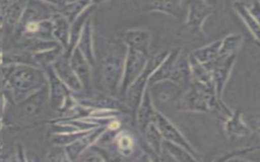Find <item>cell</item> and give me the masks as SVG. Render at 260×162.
Here are the masks:
<instances>
[{"instance_id":"2e32d148","label":"cell","mask_w":260,"mask_h":162,"mask_svg":"<svg viewBox=\"0 0 260 162\" xmlns=\"http://www.w3.org/2000/svg\"><path fill=\"white\" fill-rule=\"evenodd\" d=\"M161 148H164L170 156H172L177 161H195L197 160L194 155H192L189 151L183 148L180 145L172 143L167 140H162Z\"/></svg>"},{"instance_id":"d6986e66","label":"cell","mask_w":260,"mask_h":162,"mask_svg":"<svg viewBox=\"0 0 260 162\" xmlns=\"http://www.w3.org/2000/svg\"><path fill=\"white\" fill-rule=\"evenodd\" d=\"M42 95H39L37 96L34 101L32 100H29L26 104H24V107L23 109L21 110V114L23 116H28V115H32L40 107V105L42 104Z\"/></svg>"},{"instance_id":"4fadbf2b","label":"cell","mask_w":260,"mask_h":162,"mask_svg":"<svg viewBox=\"0 0 260 162\" xmlns=\"http://www.w3.org/2000/svg\"><path fill=\"white\" fill-rule=\"evenodd\" d=\"M220 45H221V39L215 40L213 43H210L209 45H206L202 48L195 50L192 53V56L194 57L195 60H197L199 63L203 65L213 63L219 57Z\"/></svg>"},{"instance_id":"30bf717a","label":"cell","mask_w":260,"mask_h":162,"mask_svg":"<svg viewBox=\"0 0 260 162\" xmlns=\"http://www.w3.org/2000/svg\"><path fill=\"white\" fill-rule=\"evenodd\" d=\"M181 49H175L173 51H171L169 53V55L167 56V58L160 63V65L154 70V72L150 75L149 79H148V84L147 86H151L155 83L161 82V81H166L169 79L172 69L174 67V64L178 58V56L181 53Z\"/></svg>"},{"instance_id":"5bb4252c","label":"cell","mask_w":260,"mask_h":162,"mask_svg":"<svg viewBox=\"0 0 260 162\" xmlns=\"http://www.w3.org/2000/svg\"><path fill=\"white\" fill-rule=\"evenodd\" d=\"M233 7L236 10V12L240 15V17L243 19V21L246 23V25L248 26L250 31L253 33V35L260 43V24L249 12L247 8V4L242 1H236L233 3Z\"/></svg>"},{"instance_id":"ba28073f","label":"cell","mask_w":260,"mask_h":162,"mask_svg":"<svg viewBox=\"0 0 260 162\" xmlns=\"http://www.w3.org/2000/svg\"><path fill=\"white\" fill-rule=\"evenodd\" d=\"M124 42L128 48L134 49L148 56V49L151 43V33L144 28H131L124 33Z\"/></svg>"},{"instance_id":"484cf974","label":"cell","mask_w":260,"mask_h":162,"mask_svg":"<svg viewBox=\"0 0 260 162\" xmlns=\"http://www.w3.org/2000/svg\"><path fill=\"white\" fill-rule=\"evenodd\" d=\"M98 2H102V1H105V0H96Z\"/></svg>"},{"instance_id":"9c48e42d","label":"cell","mask_w":260,"mask_h":162,"mask_svg":"<svg viewBox=\"0 0 260 162\" xmlns=\"http://www.w3.org/2000/svg\"><path fill=\"white\" fill-rule=\"evenodd\" d=\"M155 109L152 106L150 93H149V87L147 86L143 92L141 101L136 109V122L138 125L139 130L143 133L146 129V127L152 123L153 114Z\"/></svg>"},{"instance_id":"44dd1931","label":"cell","mask_w":260,"mask_h":162,"mask_svg":"<svg viewBox=\"0 0 260 162\" xmlns=\"http://www.w3.org/2000/svg\"><path fill=\"white\" fill-rule=\"evenodd\" d=\"M247 8L249 12L253 15V17L257 20V22L260 24V1L258 0L252 1L251 3L247 4Z\"/></svg>"},{"instance_id":"7402d4cb","label":"cell","mask_w":260,"mask_h":162,"mask_svg":"<svg viewBox=\"0 0 260 162\" xmlns=\"http://www.w3.org/2000/svg\"><path fill=\"white\" fill-rule=\"evenodd\" d=\"M202 1H203L205 4H207V5L211 6V7L217 3V0H202Z\"/></svg>"},{"instance_id":"7c38bea8","label":"cell","mask_w":260,"mask_h":162,"mask_svg":"<svg viewBox=\"0 0 260 162\" xmlns=\"http://www.w3.org/2000/svg\"><path fill=\"white\" fill-rule=\"evenodd\" d=\"M183 0H152L146 6V11H157L169 14L174 17L183 15Z\"/></svg>"},{"instance_id":"603a6c76","label":"cell","mask_w":260,"mask_h":162,"mask_svg":"<svg viewBox=\"0 0 260 162\" xmlns=\"http://www.w3.org/2000/svg\"><path fill=\"white\" fill-rule=\"evenodd\" d=\"M27 28H28L29 30H36V29L38 28V26H37L36 23H29V24L27 25Z\"/></svg>"},{"instance_id":"cb8c5ba5","label":"cell","mask_w":260,"mask_h":162,"mask_svg":"<svg viewBox=\"0 0 260 162\" xmlns=\"http://www.w3.org/2000/svg\"><path fill=\"white\" fill-rule=\"evenodd\" d=\"M110 128H111V129H113V130H115V129L119 128V123H117V122H114V123H112V124L110 125Z\"/></svg>"},{"instance_id":"4316f807","label":"cell","mask_w":260,"mask_h":162,"mask_svg":"<svg viewBox=\"0 0 260 162\" xmlns=\"http://www.w3.org/2000/svg\"><path fill=\"white\" fill-rule=\"evenodd\" d=\"M258 1H260V0H258Z\"/></svg>"},{"instance_id":"3957f363","label":"cell","mask_w":260,"mask_h":162,"mask_svg":"<svg viewBox=\"0 0 260 162\" xmlns=\"http://www.w3.org/2000/svg\"><path fill=\"white\" fill-rule=\"evenodd\" d=\"M126 51L109 54L104 62V80L108 89L115 92L123 75Z\"/></svg>"},{"instance_id":"9a60e30c","label":"cell","mask_w":260,"mask_h":162,"mask_svg":"<svg viewBox=\"0 0 260 162\" xmlns=\"http://www.w3.org/2000/svg\"><path fill=\"white\" fill-rule=\"evenodd\" d=\"M242 42H243V37L241 34L239 33L228 34L223 39H221L218 58L223 59L230 55L236 54V52L240 49Z\"/></svg>"},{"instance_id":"8fae6325","label":"cell","mask_w":260,"mask_h":162,"mask_svg":"<svg viewBox=\"0 0 260 162\" xmlns=\"http://www.w3.org/2000/svg\"><path fill=\"white\" fill-rule=\"evenodd\" d=\"M224 132L229 138H242L251 134V130L242 119V109H237L228 116Z\"/></svg>"},{"instance_id":"6da1fadb","label":"cell","mask_w":260,"mask_h":162,"mask_svg":"<svg viewBox=\"0 0 260 162\" xmlns=\"http://www.w3.org/2000/svg\"><path fill=\"white\" fill-rule=\"evenodd\" d=\"M170 52L168 51H160L155 54L151 59H148L144 69L141 71L139 76L131 83L126 91V97L128 100V105L130 106L131 110L136 112V109L141 101L143 92L148 84V79L150 75L154 72V70L160 65V63L167 58Z\"/></svg>"},{"instance_id":"ac0fdd59","label":"cell","mask_w":260,"mask_h":162,"mask_svg":"<svg viewBox=\"0 0 260 162\" xmlns=\"http://www.w3.org/2000/svg\"><path fill=\"white\" fill-rule=\"evenodd\" d=\"M118 147L122 154L128 155L133 150V140L128 134H122L118 138Z\"/></svg>"},{"instance_id":"ffe728a7","label":"cell","mask_w":260,"mask_h":162,"mask_svg":"<svg viewBox=\"0 0 260 162\" xmlns=\"http://www.w3.org/2000/svg\"><path fill=\"white\" fill-rule=\"evenodd\" d=\"M257 150H260V145H258V146H253V147L246 148V149L239 150V151H234V152L228 154L226 157H221V158H218L217 160H231L235 155H238V156L246 155V154H250V153H252V152H254V151H257Z\"/></svg>"},{"instance_id":"7a4b0ae2","label":"cell","mask_w":260,"mask_h":162,"mask_svg":"<svg viewBox=\"0 0 260 162\" xmlns=\"http://www.w3.org/2000/svg\"><path fill=\"white\" fill-rule=\"evenodd\" d=\"M148 61V56L131 48L127 49L123 75L121 79V92L126 93L131 83L139 76Z\"/></svg>"},{"instance_id":"e0dca14e","label":"cell","mask_w":260,"mask_h":162,"mask_svg":"<svg viewBox=\"0 0 260 162\" xmlns=\"http://www.w3.org/2000/svg\"><path fill=\"white\" fill-rule=\"evenodd\" d=\"M144 136H145V139H146V142L147 144L149 145V147L151 148V150L157 154V155H160L161 154V151H162V148H161V143H162V137L159 133V131L157 130V128L155 127V125L153 123H150L145 131L143 132Z\"/></svg>"},{"instance_id":"277c9868","label":"cell","mask_w":260,"mask_h":162,"mask_svg":"<svg viewBox=\"0 0 260 162\" xmlns=\"http://www.w3.org/2000/svg\"><path fill=\"white\" fill-rule=\"evenodd\" d=\"M152 123L155 125V127L159 131L164 140H167V141H170L172 143L182 146L187 151H189L192 155L196 154L193 147L188 143V141L181 134V132L159 111H156V110L154 111Z\"/></svg>"},{"instance_id":"8992f818","label":"cell","mask_w":260,"mask_h":162,"mask_svg":"<svg viewBox=\"0 0 260 162\" xmlns=\"http://www.w3.org/2000/svg\"><path fill=\"white\" fill-rule=\"evenodd\" d=\"M235 61H236V54L230 55L223 59L218 58L213 62V63H215V66L210 70L216 97L220 102H222L221 96H222L223 88H224V85L230 77L231 71L235 64Z\"/></svg>"},{"instance_id":"d4e9b609","label":"cell","mask_w":260,"mask_h":162,"mask_svg":"<svg viewBox=\"0 0 260 162\" xmlns=\"http://www.w3.org/2000/svg\"><path fill=\"white\" fill-rule=\"evenodd\" d=\"M256 129H257V132H258L259 136H260V122H258V123H257V125H256Z\"/></svg>"},{"instance_id":"5b68a950","label":"cell","mask_w":260,"mask_h":162,"mask_svg":"<svg viewBox=\"0 0 260 162\" xmlns=\"http://www.w3.org/2000/svg\"><path fill=\"white\" fill-rule=\"evenodd\" d=\"M188 14L186 16L185 24L190 30L199 34L203 32L204 20L211 15L214 10L211 6L205 4L202 0H189Z\"/></svg>"},{"instance_id":"52a82bcc","label":"cell","mask_w":260,"mask_h":162,"mask_svg":"<svg viewBox=\"0 0 260 162\" xmlns=\"http://www.w3.org/2000/svg\"><path fill=\"white\" fill-rule=\"evenodd\" d=\"M191 78H192V73H191V67L189 62V56L186 54H183L182 56V52H181L174 64V67L172 69L171 75L168 80L184 88H187L191 82Z\"/></svg>"}]
</instances>
